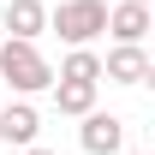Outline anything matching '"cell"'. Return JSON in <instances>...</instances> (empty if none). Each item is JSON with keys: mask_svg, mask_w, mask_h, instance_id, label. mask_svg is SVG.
Segmentation results:
<instances>
[{"mask_svg": "<svg viewBox=\"0 0 155 155\" xmlns=\"http://www.w3.org/2000/svg\"><path fill=\"white\" fill-rule=\"evenodd\" d=\"M0 84H12V96H42V90H54V66L42 60L36 42H6L0 36Z\"/></svg>", "mask_w": 155, "mask_h": 155, "instance_id": "obj_1", "label": "cell"}, {"mask_svg": "<svg viewBox=\"0 0 155 155\" xmlns=\"http://www.w3.org/2000/svg\"><path fill=\"white\" fill-rule=\"evenodd\" d=\"M48 30L66 48H90L96 36H107V0H60L48 6Z\"/></svg>", "mask_w": 155, "mask_h": 155, "instance_id": "obj_2", "label": "cell"}, {"mask_svg": "<svg viewBox=\"0 0 155 155\" xmlns=\"http://www.w3.org/2000/svg\"><path fill=\"white\" fill-rule=\"evenodd\" d=\"M78 143H84V155H119L125 149V119L119 114H84V125H78Z\"/></svg>", "mask_w": 155, "mask_h": 155, "instance_id": "obj_3", "label": "cell"}, {"mask_svg": "<svg viewBox=\"0 0 155 155\" xmlns=\"http://www.w3.org/2000/svg\"><path fill=\"white\" fill-rule=\"evenodd\" d=\"M0 36H6V42H36V36H48V6H42V0H6Z\"/></svg>", "mask_w": 155, "mask_h": 155, "instance_id": "obj_4", "label": "cell"}, {"mask_svg": "<svg viewBox=\"0 0 155 155\" xmlns=\"http://www.w3.org/2000/svg\"><path fill=\"white\" fill-rule=\"evenodd\" d=\"M36 131H42V114L30 107V101L0 107V143H12V149H36Z\"/></svg>", "mask_w": 155, "mask_h": 155, "instance_id": "obj_5", "label": "cell"}, {"mask_svg": "<svg viewBox=\"0 0 155 155\" xmlns=\"http://www.w3.org/2000/svg\"><path fill=\"white\" fill-rule=\"evenodd\" d=\"M149 54H143V48H107V60H101V78H107V84H149Z\"/></svg>", "mask_w": 155, "mask_h": 155, "instance_id": "obj_6", "label": "cell"}, {"mask_svg": "<svg viewBox=\"0 0 155 155\" xmlns=\"http://www.w3.org/2000/svg\"><path fill=\"white\" fill-rule=\"evenodd\" d=\"M107 30L119 48H143L149 36V6H107Z\"/></svg>", "mask_w": 155, "mask_h": 155, "instance_id": "obj_7", "label": "cell"}, {"mask_svg": "<svg viewBox=\"0 0 155 155\" xmlns=\"http://www.w3.org/2000/svg\"><path fill=\"white\" fill-rule=\"evenodd\" d=\"M60 84H101V54L96 48H72V54L60 60Z\"/></svg>", "mask_w": 155, "mask_h": 155, "instance_id": "obj_8", "label": "cell"}, {"mask_svg": "<svg viewBox=\"0 0 155 155\" xmlns=\"http://www.w3.org/2000/svg\"><path fill=\"white\" fill-rule=\"evenodd\" d=\"M54 107L72 114V119L96 114V84H60V78H54Z\"/></svg>", "mask_w": 155, "mask_h": 155, "instance_id": "obj_9", "label": "cell"}, {"mask_svg": "<svg viewBox=\"0 0 155 155\" xmlns=\"http://www.w3.org/2000/svg\"><path fill=\"white\" fill-rule=\"evenodd\" d=\"M119 6H149V0H119Z\"/></svg>", "mask_w": 155, "mask_h": 155, "instance_id": "obj_10", "label": "cell"}, {"mask_svg": "<svg viewBox=\"0 0 155 155\" xmlns=\"http://www.w3.org/2000/svg\"><path fill=\"white\" fill-rule=\"evenodd\" d=\"M24 155H54V149H24Z\"/></svg>", "mask_w": 155, "mask_h": 155, "instance_id": "obj_11", "label": "cell"}]
</instances>
